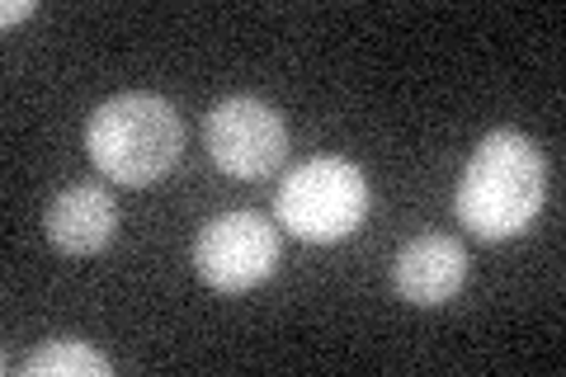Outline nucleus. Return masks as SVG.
Wrapping results in <instances>:
<instances>
[{"mask_svg": "<svg viewBox=\"0 0 566 377\" xmlns=\"http://www.w3.org/2000/svg\"><path fill=\"white\" fill-rule=\"evenodd\" d=\"M547 199V160L534 137L520 128H495L476 142L472 160L458 179L453 208L472 237L510 241L528 231V222L543 212Z\"/></svg>", "mask_w": 566, "mask_h": 377, "instance_id": "f257e3e1", "label": "nucleus"}, {"mask_svg": "<svg viewBox=\"0 0 566 377\" xmlns=\"http://www.w3.org/2000/svg\"><path fill=\"white\" fill-rule=\"evenodd\" d=\"M185 151V118L170 100L151 90H128V95L104 100L85 123V156L114 185H156L175 170Z\"/></svg>", "mask_w": 566, "mask_h": 377, "instance_id": "f03ea898", "label": "nucleus"}, {"mask_svg": "<svg viewBox=\"0 0 566 377\" xmlns=\"http://www.w3.org/2000/svg\"><path fill=\"white\" fill-rule=\"evenodd\" d=\"M274 218L297 241L331 245L368 218V175L345 156H312L283 175Z\"/></svg>", "mask_w": 566, "mask_h": 377, "instance_id": "7ed1b4c3", "label": "nucleus"}, {"mask_svg": "<svg viewBox=\"0 0 566 377\" xmlns=\"http://www.w3.org/2000/svg\"><path fill=\"white\" fill-rule=\"evenodd\" d=\"M193 269L218 293H251L279 269V227L264 212H218L193 241Z\"/></svg>", "mask_w": 566, "mask_h": 377, "instance_id": "20e7f679", "label": "nucleus"}, {"mask_svg": "<svg viewBox=\"0 0 566 377\" xmlns=\"http://www.w3.org/2000/svg\"><path fill=\"white\" fill-rule=\"evenodd\" d=\"M208 151L222 175L270 179L289 160V123L255 95H227L208 114Z\"/></svg>", "mask_w": 566, "mask_h": 377, "instance_id": "39448f33", "label": "nucleus"}, {"mask_svg": "<svg viewBox=\"0 0 566 377\" xmlns=\"http://www.w3.org/2000/svg\"><path fill=\"white\" fill-rule=\"evenodd\" d=\"M468 283V250L444 231L411 237L392 260V289L411 307H444V302Z\"/></svg>", "mask_w": 566, "mask_h": 377, "instance_id": "423d86ee", "label": "nucleus"}, {"mask_svg": "<svg viewBox=\"0 0 566 377\" xmlns=\"http://www.w3.org/2000/svg\"><path fill=\"white\" fill-rule=\"evenodd\" d=\"M43 237L62 255H99V250H109V241L118 237L114 193L95 185V179L62 189L43 212Z\"/></svg>", "mask_w": 566, "mask_h": 377, "instance_id": "0eeeda50", "label": "nucleus"}, {"mask_svg": "<svg viewBox=\"0 0 566 377\" xmlns=\"http://www.w3.org/2000/svg\"><path fill=\"white\" fill-rule=\"evenodd\" d=\"M20 368L29 377H114V358L85 345V339H48Z\"/></svg>", "mask_w": 566, "mask_h": 377, "instance_id": "6e6552de", "label": "nucleus"}, {"mask_svg": "<svg viewBox=\"0 0 566 377\" xmlns=\"http://www.w3.org/2000/svg\"><path fill=\"white\" fill-rule=\"evenodd\" d=\"M29 14H33V0H10V6L0 10V20H6V24H20V20H29Z\"/></svg>", "mask_w": 566, "mask_h": 377, "instance_id": "1a4fd4ad", "label": "nucleus"}]
</instances>
